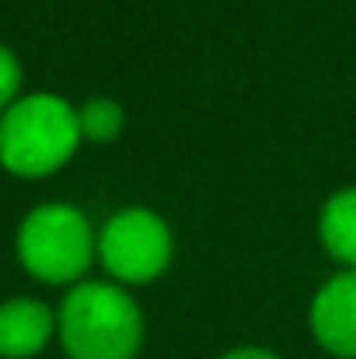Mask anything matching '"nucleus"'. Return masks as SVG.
Segmentation results:
<instances>
[{"label": "nucleus", "mask_w": 356, "mask_h": 359, "mask_svg": "<svg viewBox=\"0 0 356 359\" xmlns=\"http://www.w3.org/2000/svg\"><path fill=\"white\" fill-rule=\"evenodd\" d=\"M60 342L70 359H133L143 346V314L112 283H81L60 304Z\"/></svg>", "instance_id": "f257e3e1"}, {"label": "nucleus", "mask_w": 356, "mask_h": 359, "mask_svg": "<svg viewBox=\"0 0 356 359\" xmlns=\"http://www.w3.org/2000/svg\"><path fill=\"white\" fill-rule=\"evenodd\" d=\"M81 143L77 112L56 95H28L0 119V164L21 178L63 168Z\"/></svg>", "instance_id": "f03ea898"}, {"label": "nucleus", "mask_w": 356, "mask_h": 359, "mask_svg": "<svg viewBox=\"0 0 356 359\" xmlns=\"http://www.w3.org/2000/svg\"><path fill=\"white\" fill-rule=\"evenodd\" d=\"M98 241L81 210L53 203L39 206L18 227V258L42 283H74L88 272Z\"/></svg>", "instance_id": "7ed1b4c3"}, {"label": "nucleus", "mask_w": 356, "mask_h": 359, "mask_svg": "<svg viewBox=\"0 0 356 359\" xmlns=\"http://www.w3.org/2000/svg\"><path fill=\"white\" fill-rule=\"evenodd\" d=\"M175 241L168 224L150 210H122L98 234V258L119 283H150L171 265Z\"/></svg>", "instance_id": "20e7f679"}, {"label": "nucleus", "mask_w": 356, "mask_h": 359, "mask_svg": "<svg viewBox=\"0 0 356 359\" xmlns=\"http://www.w3.org/2000/svg\"><path fill=\"white\" fill-rule=\"evenodd\" d=\"M311 332L325 353L356 359V269L325 279L311 300Z\"/></svg>", "instance_id": "39448f33"}, {"label": "nucleus", "mask_w": 356, "mask_h": 359, "mask_svg": "<svg viewBox=\"0 0 356 359\" xmlns=\"http://www.w3.org/2000/svg\"><path fill=\"white\" fill-rule=\"evenodd\" d=\"M53 311L39 300H7L0 304V356L28 359L46 349L53 335Z\"/></svg>", "instance_id": "423d86ee"}, {"label": "nucleus", "mask_w": 356, "mask_h": 359, "mask_svg": "<svg viewBox=\"0 0 356 359\" xmlns=\"http://www.w3.org/2000/svg\"><path fill=\"white\" fill-rule=\"evenodd\" d=\"M318 238L336 262L356 269V185L339 189L336 196L325 199L318 217Z\"/></svg>", "instance_id": "0eeeda50"}, {"label": "nucleus", "mask_w": 356, "mask_h": 359, "mask_svg": "<svg viewBox=\"0 0 356 359\" xmlns=\"http://www.w3.org/2000/svg\"><path fill=\"white\" fill-rule=\"evenodd\" d=\"M77 122H81V136L95 140V143H109L122 133V109H119L112 98H91L84 102V109L77 112Z\"/></svg>", "instance_id": "6e6552de"}, {"label": "nucleus", "mask_w": 356, "mask_h": 359, "mask_svg": "<svg viewBox=\"0 0 356 359\" xmlns=\"http://www.w3.org/2000/svg\"><path fill=\"white\" fill-rule=\"evenodd\" d=\"M18 88H21V67H18L14 53L0 46V109L18 95Z\"/></svg>", "instance_id": "1a4fd4ad"}, {"label": "nucleus", "mask_w": 356, "mask_h": 359, "mask_svg": "<svg viewBox=\"0 0 356 359\" xmlns=\"http://www.w3.org/2000/svg\"><path fill=\"white\" fill-rule=\"evenodd\" d=\"M220 359H279V356H276V353H269V349H258V346H241V349L224 353Z\"/></svg>", "instance_id": "9d476101"}]
</instances>
